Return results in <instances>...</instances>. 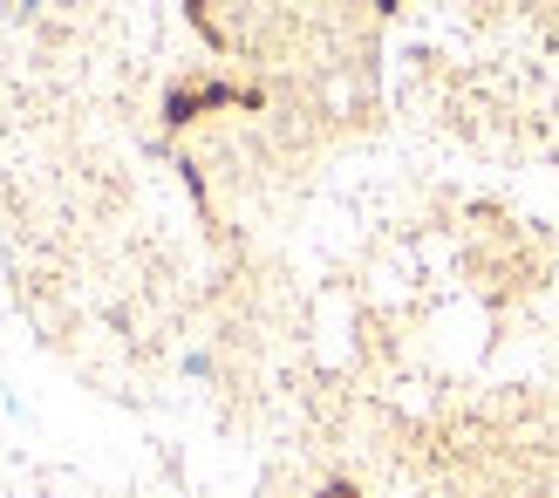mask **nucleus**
<instances>
[]
</instances>
